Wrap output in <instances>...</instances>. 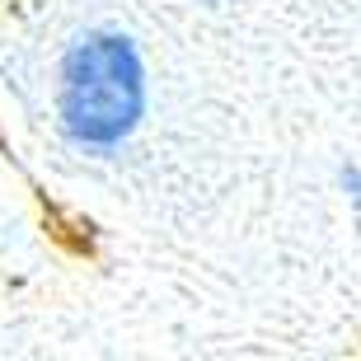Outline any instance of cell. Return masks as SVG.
Masks as SVG:
<instances>
[{"instance_id":"6da1fadb","label":"cell","mask_w":361,"mask_h":361,"mask_svg":"<svg viewBox=\"0 0 361 361\" xmlns=\"http://www.w3.org/2000/svg\"><path fill=\"white\" fill-rule=\"evenodd\" d=\"M61 127L85 150H118L146 118V66L127 33L90 28L61 56Z\"/></svg>"},{"instance_id":"7a4b0ae2","label":"cell","mask_w":361,"mask_h":361,"mask_svg":"<svg viewBox=\"0 0 361 361\" xmlns=\"http://www.w3.org/2000/svg\"><path fill=\"white\" fill-rule=\"evenodd\" d=\"M202 5H221V0H202Z\"/></svg>"}]
</instances>
